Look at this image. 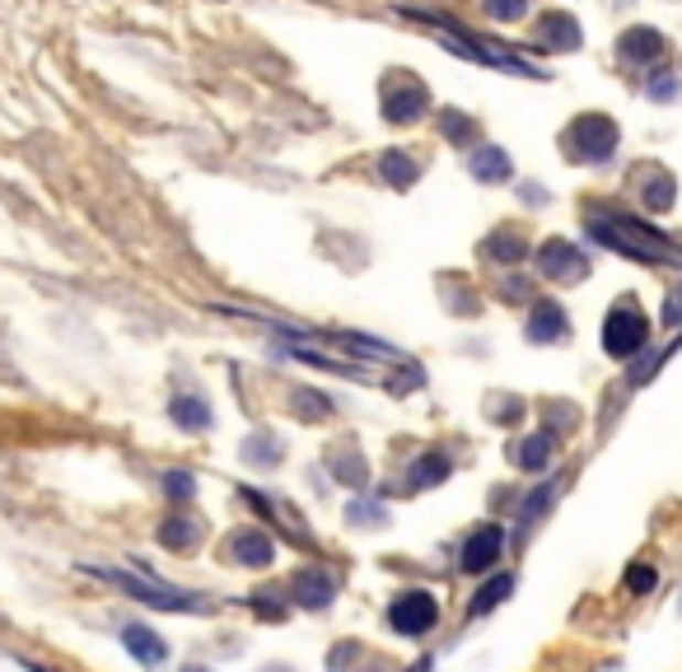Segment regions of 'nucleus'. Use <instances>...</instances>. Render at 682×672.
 <instances>
[{
    "instance_id": "obj_34",
    "label": "nucleus",
    "mask_w": 682,
    "mask_h": 672,
    "mask_svg": "<svg viewBox=\"0 0 682 672\" xmlns=\"http://www.w3.org/2000/svg\"><path fill=\"white\" fill-rule=\"evenodd\" d=\"M678 94V75H664L659 85H650V98H673Z\"/></svg>"
},
{
    "instance_id": "obj_11",
    "label": "nucleus",
    "mask_w": 682,
    "mask_h": 672,
    "mask_svg": "<svg viewBox=\"0 0 682 672\" xmlns=\"http://www.w3.org/2000/svg\"><path fill=\"white\" fill-rule=\"evenodd\" d=\"M225 551H229L234 565H248V570H262V565L277 561V546H271V538H267V532H258V528L234 532Z\"/></svg>"
},
{
    "instance_id": "obj_25",
    "label": "nucleus",
    "mask_w": 682,
    "mask_h": 672,
    "mask_svg": "<svg viewBox=\"0 0 682 672\" xmlns=\"http://www.w3.org/2000/svg\"><path fill=\"white\" fill-rule=\"evenodd\" d=\"M556 490H561V481H548L542 486V496H529V505H523V513H519V523H523V532H529L542 513H548V505L556 500Z\"/></svg>"
},
{
    "instance_id": "obj_38",
    "label": "nucleus",
    "mask_w": 682,
    "mask_h": 672,
    "mask_svg": "<svg viewBox=\"0 0 682 672\" xmlns=\"http://www.w3.org/2000/svg\"><path fill=\"white\" fill-rule=\"evenodd\" d=\"M187 672H206V668H187Z\"/></svg>"
},
{
    "instance_id": "obj_16",
    "label": "nucleus",
    "mask_w": 682,
    "mask_h": 672,
    "mask_svg": "<svg viewBox=\"0 0 682 672\" xmlns=\"http://www.w3.org/2000/svg\"><path fill=\"white\" fill-rule=\"evenodd\" d=\"M467 173H473L477 183H505V177H510V154L500 145H477L467 154Z\"/></svg>"
},
{
    "instance_id": "obj_23",
    "label": "nucleus",
    "mask_w": 682,
    "mask_h": 672,
    "mask_svg": "<svg viewBox=\"0 0 682 672\" xmlns=\"http://www.w3.org/2000/svg\"><path fill=\"white\" fill-rule=\"evenodd\" d=\"M173 421L183 430H210V407L202 398H173Z\"/></svg>"
},
{
    "instance_id": "obj_4",
    "label": "nucleus",
    "mask_w": 682,
    "mask_h": 672,
    "mask_svg": "<svg viewBox=\"0 0 682 672\" xmlns=\"http://www.w3.org/2000/svg\"><path fill=\"white\" fill-rule=\"evenodd\" d=\"M646 342H650V323L636 304L621 300L608 318H603V350H608L613 360H631V355L646 350Z\"/></svg>"
},
{
    "instance_id": "obj_17",
    "label": "nucleus",
    "mask_w": 682,
    "mask_h": 672,
    "mask_svg": "<svg viewBox=\"0 0 682 672\" xmlns=\"http://www.w3.org/2000/svg\"><path fill=\"white\" fill-rule=\"evenodd\" d=\"M510 463L523 467V472L548 467V463H552V434L542 430V434H529V440H519V444L510 448Z\"/></svg>"
},
{
    "instance_id": "obj_15",
    "label": "nucleus",
    "mask_w": 682,
    "mask_h": 672,
    "mask_svg": "<svg viewBox=\"0 0 682 672\" xmlns=\"http://www.w3.org/2000/svg\"><path fill=\"white\" fill-rule=\"evenodd\" d=\"M450 472H454L450 453L431 448V453H421V458L412 463V472H407V486H412V490H431V486H440V481H450Z\"/></svg>"
},
{
    "instance_id": "obj_5",
    "label": "nucleus",
    "mask_w": 682,
    "mask_h": 672,
    "mask_svg": "<svg viewBox=\"0 0 682 672\" xmlns=\"http://www.w3.org/2000/svg\"><path fill=\"white\" fill-rule=\"evenodd\" d=\"M421 112H431V89L421 80H412L407 71H393L383 80V117L398 127H412Z\"/></svg>"
},
{
    "instance_id": "obj_35",
    "label": "nucleus",
    "mask_w": 682,
    "mask_h": 672,
    "mask_svg": "<svg viewBox=\"0 0 682 672\" xmlns=\"http://www.w3.org/2000/svg\"><path fill=\"white\" fill-rule=\"evenodd\" d=\"M346 659H356V644H337V649H333V659H327V668L337 672V668H342Z\"/></svg>"
},
{
    "instance_id": "obj_32",
    "label": "nucleus",
    "mask_w": 682,
    "mask_h": 672,
    "mask_svg": "<svg viewBox=\"0 0 682 672\" xmlns=\"http://www.w3.org/2000/svg\"><path fill=\"white\" fill-rule=\"evenodd\" d=\"M519 416H523V402L519 398H500L496 411H491V421H505V425H515Z\"/></svg>"
},
{
    "instance_id": "obj_36",
    "label": "nucleus",
    "mask_w": 682,
    "mask_h": 672,
    "mask_svg": "<svg viewBox=\"0 0 682 672\" xmlns=\"http://www.w3.org/2000/svg\"><path fill=\"white\" fill-rule=\"evenodd\" d=\"M664 323H682V285L673 290V300H669V308H664Z\"/></svg>"
},
{
    "instance_id": "obj_6",
    "label": "nucleus",
    "mask_w": 682,
    "mask_h": 672,
    "mask_svg": "<svg viewBox=\"0 0 682 672\" xmlns=\"http://www.w3.org/2000/svg\"><path fill=\"white\" fill-rule=\"evenodd\" d=\"M435 621H440V603H435V593H425V588L402 593V598H393V607H388V626H393L398 636H407V640L425 636Z\"/></svg>"
},
{
    "instance_id": "obj_7",
    "label": "nucleus",
    "mask_w": 682,
    "mask_h": 672,
    "mask_svg": "<svg viewBox=\"0 0 682 672\" xmlns=\"http://www.w3.org/2000/svg\"><path fill=\"white\" fill-rule=\"evenodd\" d=\"M538 271L552 275L561 285H571V281H584V275H589V257H584L571 239H548L538 248Z\"/></svg>"
},
{
    "instance_id": "obj_37",
    "label": "nucleus",
    "mask_w": 682,
    "mask_h": 672,
    "mask_svg": "<svg viewBox=\"0 0 682 672\" xmlns=\"http://www.w3.org/2000/svg\"><path fill=\"white\" fill-rule=\"evenodd\" d=\"M267 672H290V668H267Z\"/></svg>"
},
{
    "instance_id": "obj_26",
    "label": "nucleus",
    "mask_w": 682,
    "mask_h": 672,
    "mask_svg": "<svg viewBox=\"0 0 682 672\" xmlns=\"http://www.w3.org/2000/svg\"><path fill=\"white\" fill-rule=\"evenodd\" d=\"M164 496L169 500H192V496H197V481H192V472H164Z\"/></svg>"
},
{
    "instance_id": "obj_18",
    "label": "nucleus",
    "mask_w": 682,
    "mask_h": 672,
    "mask_svg": "<svg viewBox=\"0 0 682 672\" xmlns=\"http://www.w3.org/2000/svg\"><path fill=\"white\" fill-rule=\"evenodd\" d=\"M640 196H646V206L654 210V215H664L669 206H673V173H664V169H646L640 173Z\"/></svg>"
},
{
    "instance_id": "obj_24",
    "label": "nucleus",
    "mask_w": 682,
    "mask_h": 672,
    "mask_svg": "<svg viewBox=\"0 0 682 672\" xmlns=\"http://www.w3.org/2000/svg\"><path fill=\"white\" fill-rule=\"evenodd\" d=\"M510 588H515V579L510 575H496V579H486L481 588H477V598H473V611L481 617V611H491L496 603H505L510 598Z\"/></svg>"
},
{
    "instance_id": "obj_27",
    "label": "nucleus",
    "mask_w": 682,
    "mask_h": 672,
    "mask_svg": "<svg viewBox=\"0 0 682 672\" xmlns=\"http://www.w3.org/2000/svg\"><path fill=\"white\" fill-rule=\"evenodd\" d=\"M295 407L304 421H327L333 416V407H327V398H318V392H295Z\"/></svg>"
},
{
    "instance_id": "obj_22",
    "label": "nucleus",
    "mask_w": 682,
    "mask_h": 672,
    "mask_svg": "<svg viewBox=\"0 0 682 672\" xmlns=\"http://www.w3.org/2000/svg\"><path fill=\"white\" fill-rule=\"evenodd\" d=\"M379 173H383V183H388V187L407 192V187L416 183V160H407L402 150H388L383 160H379Z\"/></svg>"
},
{
    "instance_id": "obj_33",
    "label": "nucleus",
    "mask_w": 682,
    "mask_h": 672,
    "mask_svg": "<svg viewBox=\"0 0 682 672\" xmlns=\"http://www.w3.org/2000/svg\"><path fill=\"white\" fill-rule=\"evenodd\" d=\"M346 519H356V523H365V528H375V523L383 519V509H379V505H350V509H346Z\"/></svg>"
},
{
    "instance_id": "obj_28",
    "label": "nucleus",
    "mask_w": 682,
    "mask_h": 672,
    "mask_svg": "<svg viewBox=\"0 0 682 672\" xmlns=\"http://www.w3.org/2000/svg\"><path fill=\"white\" fill-rule=\"evenodd\" d=\"M486 14L500 19V24H515V19L529 14V0H486Z\"/></svg>"
},
{
    "instance_id": "obj_1",
    "label": "nucleus",
    "mask_w": 682,
    "mask_h": 672,
    "mask_svg": "<svg viewBox=\"0 0 682 672\" xmlns=\"http://www.w3.org/2000/svg\"><path fill=\"white\" fill-rule=\"evenodd\" d=\"M589 234L603 243V248H613L621 257H636V262H673L682 267V252L673 239H664L659 229L650 225H640L631 220V215H617V210H589Z\"/></svg>"
},
{
    "instance_id": "obj_8",
    "label": "nucleus",
    "mask_w": 682,
    "mask_h": 672,
    "mask_svg": "<svg viewBox=\"0 0 682 672\" xmlns=\"http://www.w3.org/2000/svg\"><path fill=\"white\" fill-rule=\"evenodd\" d=\"M500 556H505V528L500 523H481L473 538L463 542L458 570H467V575H481V570H491Z\"/></svg>"
},
{
    "instance_id": "obj_31",
    "label": "nucleus",
    "mask_w": 682,
    "mask_h": 672,
    "mask_svg": "<svg viewBox=\"0 0 682 672\" xmlns=\"http://www.w3.org/2000/svg\"><path fill=\"white\" fill-rule=\"evenodd\" d=\"M248 458H252V463H281V444L271 448V440H267V434H258V440L248 444Z\"/></svg>"
},
{
    "instance_id": "obj_20",
    "label": "nucleus",
    "mask_w": 682,
    "mask_h": 672,
    "mask_svg": "<svg viewBox=\"0 0 682 672\" xmlns=\"http://www.w3.org/2000/svg\"><path fill=\"white\" fill-rule=\"evenodd\" d=\"M327 467H333V477H337L342 486H365V481H369V467H365V458H360L356 448H346V444L327 453Z\"/></svg>"
},
{
    "instance_id": "obj_30",
    "label": "nucleus",
    "mask_w": 682,
    "mask_h": 672,
    "mask_svg": "<svg viewBox=\"0 0 682 672\" xmlns=\"http://www.w3.org/2000/svg\"><path fill=\"white\" fill-rule=\"evenodd\" d=\"M654 584H659L654 565H631V570H627V588H631V593H650Z\"/></svg>"
},
{
    "instance_id": "obj_13",
    "label": "nucleus",
    "mask_w": 682,
    "mask_h": 672,
    "mask_svg": "<svg viewBox=\"0 0 682 672\" xmlns=\"http://www.w3.org/2000/svg\"><path fill=\"white\" fill-rule=\"evenodd\" d=\"M617 52H621V62H631V66H650L654 56H664V33L659 29H627Z\"/></svg>"
},
{
    "instance_id": "obj_3",
    "label": "nucleus",
    "mask_w": 682,
    "mask_h": 672,
    "mask_svg": "<svg viewBox=\"0 0 682 672\" xmlns=\"http://www.w3.org/2000/svg\"><path fill=\"white\" fill-rule=\"evenodd\" d=\"M89 575H99L117 588H127L131 598H141L150 607H164V611H210L206 598H197V593H183V588H173V584H154V579H141V575H127V570H94L89 565Z\"/></svg>"
},
{
    "instance_id": "obj_2",
    "label": "nucleus",
    "mask_w": 682,
    "mask_h": 672,
    "mask_svg": "<svg viewBox=\"0 0 682 672\" xmlns=\"http://www.w3.org/2000/svg\"><path fill=\"white\" fill-rule=\"evenodd\" d=\"M617 141H621V131H617L613 117L584 112L566 127V136H561V150H566L571 164H608Z\"/></svg>"
},
{
    "instance_id": "obj_12",
    "label": "nucleus",
    "mask_w": 682,
    "mask_h": 672,
    "mask_svg": "<svg viewBox=\"0 0 682 672\" xmlns=\"http://www.w3.org/2000/svg\"><path fill=\"white\" fill-rule=\"evenodd\" d=\"M584 43V37H580V24H575V19L571 14H542L538 19V47H548V52H575Z\"/></svg>"
},
{
    "instance_id": "obj_9",
    "label": "nucleus",
    "mask_w": 682,
    "mask_h": 672,
    "mask_svg": "<svg viewBox=\"0 0 682 672\" xmlns=\"http://www.w3.org/2000/svg\"><path fill=\"white\" fill-rule=\"evenodd\" d=\"M290 593H295V603H300V607H318V611H323L327 603L337 598V579L327 575L323 565H304L300 575L290 579Z\"/></svg>"
},
{
    "instance_id": "obj_10",
    "label": "nucleus",
    "mask_w": 682,
    "mask_h": 672,
    "mask_svg": "<svg viewBox=\"0 0 682 672\" xmlns=\"http://www.w3.org/2000/svg\"><path fill=\"white\" fill-rule=\"evenodd\" d=\"M571 336V323H566V308L556 300H538V308L529 313V342L538 346H556Z\"/></svg>"
},
{
    "instance_id": "obj_19",
    "label": "nucleus",
    "mask_w": 682,
    "mask_h": 672,
    "mask_svg": "<svg viewBox=\"0 0 682 672\" xmlns=\"http://www.w3.org/2000/svg\"><path fill=\"white\" fill-rule=\"evenodd\" d=\"M202 532H206L202 519H187V513H178V519H164V523H160V542H164L169 551H187V546L202 542Z\"/></svg>"
},
{
    "instance_id": "obj_21",
    "label": "nucleus",
    "mask_w": 682,
    "mask_h": 672,
    "mask_svg": "<svg viewBox=\"0 0 682 672\" xmlns=\"http://www.w3.org/2000/svg\"><path fill=\"white\" fill-rule=\"evenodd\" d=\"M481 252L491 257L496 267H515V262H523V257H529V243H523L519 234H510V229H505V234H491V239L481 243Z\"/></svg>"
},
{
    "instance_id": "obj_29",
    "label": "nucleus",
    "mask_w": 682,
    "mask_h": 672,
    "mask_svg": "<svg viewBox=\"0 0 682 672\" xmlns=\"http://www.w3.org/2000/svg\"><path fill=\"white\" fill-rule=\"evenodd\" d=\"M444 136H450V141H473V136H477V122H473V117H458V112H444Z\"/></svg>"
},
{
    "instance_id": "obj_14",
    "label": "nucleus",
    "mask_w": 682,
    "mask_h": 672,
    "mask_svg": "<svg viewBox=\"0 0 682 672\" xmlns=\"http://www.w3.org/2000/svg\"><path fill=\"white\" fill-rule=\"evenodd\" d=\"M122 644L136 654V663H145V668H160L169 659L164 636H154L150 626H122Z\"/></svg>"
}]
</instances>
